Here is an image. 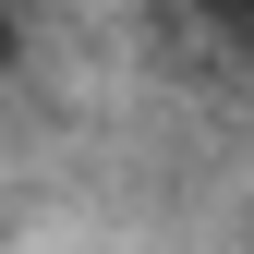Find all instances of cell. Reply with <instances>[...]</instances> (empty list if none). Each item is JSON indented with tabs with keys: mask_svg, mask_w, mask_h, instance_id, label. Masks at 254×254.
Instances as JSON below:
<instances>
[{
	"mask_svg": "<svg viewBox=\"0 0 254 254\" xmlns=\"http://www.w3.org/2000/svg\"><path fill=\"white\" fill-rule=\"evenodd\" d=\"M194 24H218V37H230V49L254 61V0H194Z\"/></svg>",
	"mask_w": 254,
	"mask_h": 254,
	"instance_id": "6da1fadb",
	"label": "cell"
},
{
	"mask_svg": "<svg viewBox=\"0 0 254 254\" xmlns=\"http://www.w3.org/2000/svg\"><path fill=\"white\" fill-rule=\"evenodd\" d=\"M0 61H12V12H0Z\"/></svg>",
	"mask_w": 254,
	"mask_h": 254,
	"instance_id": "7a4b0ae2",
	"label": "cell"
}]
</instances>
